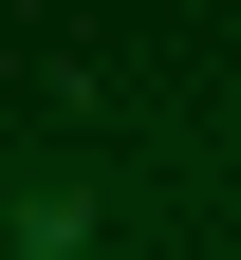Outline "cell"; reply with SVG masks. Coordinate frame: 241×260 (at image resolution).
<instances>
[{
	"label": "cell",
	"instance_id": "cell-1",
	"mask_svg": "<svg viewBox=\"0 0 241 260\" xmlns=\"http://www.w3.org/2000/svg\"><path fill=\"white\" fill-rule=\"evenodd\" d=\"M93 242H112L93 168H0V260H93Z\"/></svg>",
	"mask_w": 241,
	"mask_h": 260
}]
</instances>
